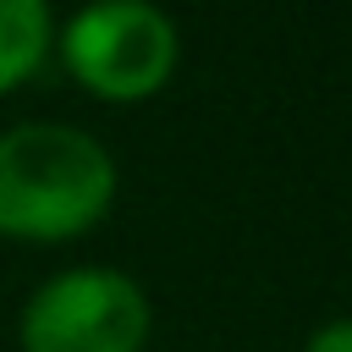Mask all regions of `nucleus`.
I'll return each instance as SVG.
<instances>
[{
    "label": "nucleus",
    "instance_id": "1",
    "mask_svg": "<svg viewBox=\"0 0 352 352\" xmlns=\"http://www.w3.org/2000/svg\"><path fill=\"white\" fill-rule=\"evenodd\" d=\"M110 148L72 121H16L0 132V236L72 242L116 204Z\"/></svg>",
    "mask_w": 352,
    "mask_h": 352
},
{
    "label": "nucleus",
    "instance_id": "2",
    "mask_svg": "<svg viewBox=\"0 0 352 352\" xmlns=\"http://www.w3.org/2000/svg\"><path fill=\"white\" fill-rule=\"evenodd\" d=\"M55 50L66 72L104 104H143L154 99L182 60L176 22L148 0H110L72 11L55 33Z\"/></svg>",
    "mask_w": 352,
    "mask_h": 352
},
{
    "label": "nucleus",
    "instance_id": "3",
    "mask_svg": "<svg viewBox=\"0 0 352 352\" xmlns=\"http://www.w3.org/2000/svg\"><path fill=\"white\" fill-rule=\"evenodd\" d=\"M154 330L148 292L110 264H72L22 302V352H143Z\"/></svg>",
    "mask_w": 352,
    "mask_h": 352
},
{
    "label": "nucleus",
    "instance_id": "4",
    "mask_svg": "<svg viewBox=\"0 0 352 352\" xmlns=\"http://www.w3.org/2000/svg\"><path fill=\"white\" fill-rule=\"evenodd\" d=\"M55 50V16L44 0H0V99L22 88Z\"/></svg>",
    "mask_w": 352,
    "mask_h": 352
},
{
    "label": "nucleus",
    "instance_id": "5",
    "mask_svg": "<svg viewBox=\"0 0 352 352\" xmlns=\"http://www.w3.org/2000/svg\"><path fill=\"white\" fill-rule=\"evenodd\" d=\"M302 352H352V319H330V324H319V330L302 341Z\"/></svg>",
    "mask_w": 352,
    "mask_h": 352
}]
</instances>
